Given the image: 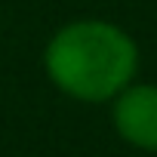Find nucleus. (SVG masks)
I'll list each match as a JSON object with an SVG mask.
<instances>
[{
    "instance_id": "obj_1",
    "label": "nucleus",
    "mask_w": 157,
    "mask_h": 157,
    "mask_svg": "<svg viewBox=\"0 0 157 157\" xmlns=\"http://www.w3.org/2000/svg\"><path fill=\"white\" fill-rule=\"evenodd\" d=\"M49 80L77 102H111L139 71L136 40L102 19H80L59 28L46 43Z\"/></svg>"
},
{
    "instance_id": "obj_2",
    "label": "nucleus",
    "mask_w": 157,
    "mask_h": 157,
    "mask_svg": "<svg viewBox=\"0 0 157 157\" xmlns=\"http://www.w3.org/2000/svg\"><path fill=\"white\" fill-rule=\"evenodd\" d=\"M111 120L117 136L148 154H157V83H129L114 96Z\"/></svg>"
}]
</instances>
